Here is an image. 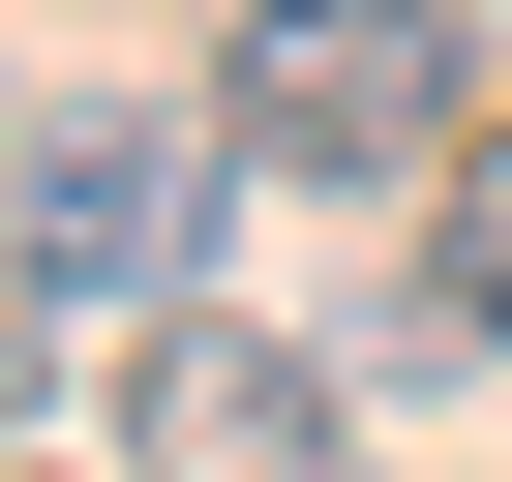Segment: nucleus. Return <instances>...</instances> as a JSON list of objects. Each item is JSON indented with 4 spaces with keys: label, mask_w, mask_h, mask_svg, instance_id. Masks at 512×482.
Masks as SVG:
<instances>
[{
    "label": "nucleus",
    "mask_w": 512,
    "mask_h": 482,
    "mask_svg": "<svg viewBox=\"0 0 512 482\" xmlns=\"http://www.w3.org/2000/svg\"><path fill=\"white\" fill-rule=\"evenodd\" d=\"M211 121H241V181H452L482 0H241L211 31Z\"/></svg>",
    "instance_id": "nucleus-1"
},
{
    "label": "nucleus",
    "mask_w": 512,
    "mask_h": 482,
    "mask_svg": "<svg viewBox=\"0 0 512 482\" xmlns=\"http://www.w3.org/2000/svg\"><path fill=\"white\" fill-rule=\"evenodd\" d=\"M211 211H241V121H211V91H181V121H31V151H0V272H31L61 332H181Z\"/></svg>",
    "instance_id": "nucleus-2"
},
{
    "label": "nucleus",
    "mask_w": 512,
    "mask_h": 482,
    "mask_svg": "<svg viewBox=\"0 0 512 482\" xmlns=\"http://www.w3.org/2000/svg\"><path fill=\"white\" fill-rule=\"evenodd\" d=\"M121 482H362V362H302V332H151L121 362Z\"/></svg>",
    "instance_id": "nucleus-3"
},
{
    "label": "nucleus",
    "mask_w": 512,
    "mask_h": 482,
    "mask_svg": "<svg viewBox=\"0 0 512 482\" xmlns=\"http://www.w3.org/2000/svg\"><path fill=\"white\" fill-rule=\"evenodd\" d=\"M362 362H392V392H482V362H512V272H482V241H452V272H392Z\"/></svg>",
    "instance_id": "nucleus-4"
},
{
    "label": "nucleus",
    "mask_w": 512,
    "mask_h": 482,
    "mask_svg": "<svg viewBox=\"0 0 512 482\" xmlns=\"http://www.w3.org/2000/svg\"><path fill=\"white\" fill-rule=\"evenodd\" d=\"M452 241H482V272H512V91L452 121Z\"/></svg>",
    "instance_id": "nucleus-5"
},
{
    "label": "nucleus",
    "mask_w": 512,
    "mask_h": 482,
    "mask_svg": "<svg viewBox=\"0 0 512 482\" xmlns=\"http://www.w3.org/2000/svg\"><path fill=\"white\" fill-rule=\"evenodd\" d=\"M0 151H31V91H0Z\"/></svg>",
    "instance_id": "nucleus-6"
},
{
    "label": "nucleus",
    "mask_w": 512,
    "mask_h": 482,
    "mask_svg": "<svg viewBox=\"0 0 512 482\" xmlns=\"http://www.w3.org/2000/svg\"><path fill=\"white\" fill-rule=\"evenodd\" d=\"M0 482H31V452H0Z\"/></svg>",
    "instance_id": "nucleus-7"
}]
</instances>
